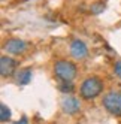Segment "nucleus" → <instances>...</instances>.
<instances>
[{
    "label": "nucleus",
    "mask_w": 121,
    "mask_h": 124,
    "mask_svg": "<svg viewBox=\"0 0 121 124\" xmlns=\"http://www.w3.org/2000/svg\"><path fill=\"white\" fill-rule=\"evenodd\" d=\"M15 124H29V120H27V117H21V120L16 121Z\"/></svg>",
    "instance_id": "ddd939ff"
},
{
    "label": "nucleus",
    "mask_w": 121,
    "mask_h": 124,
    "mask_svg": "<svg viewBox=\"0 0 121 124\" xmlns=\"http://www.w3.org/2000/svg\"><path fill=\"white\" fill-rule=\"evenodd\" d=\"M27 42L23 39H8L3 45V51L8 55H21L27 51Z\"/></svg>",
    "instance_id": "20e7f679"
},
{
    "label": "nucleus",
    "mask_w": 121,
    "mask_h": 124,
    "mask_svg": "<svg viewBox=\"0 0 121 124\" xmlns=\"http://www.w3.org/2000/svg\"><path fill=\"white\" fill-rule=\"evenodd\" d=\"M103 91V81L97 76L85 78L79 85V96L84 100H93Z\"/></svg>",
    "instance_id": "f257e3e1"
},
{
    "label": "nucleus",
    "mask_w": 121,
    "mask_h": 124,
    "mask_svg": "<svg viewBox=\"0 0 121 124\" xmlns=\"http://www.w3.org/2000/svg\"><path fill=\"white\" fill-rule=\"evenodd\" d=\"M54 75L58 81L72 82L78 75V67L69 60H57L54 63Z\"/></svg>",
    "instance_id": "f03ea898"
},
{
    "label": "nucleus",
    "mask_w": 121,
    "mask_h": 124,
    "mask_svg": "<svg viewBox=\"0 0 121 124\" xmlns=\"http://www.w3.org/2000/svg\"><path fill=\"white\" fill-rule=\"evenodd\" d=\"M58 90L61 91V93H64V94H72V93L75 91V87H73L72 82L60 81V84H58Z\"/></svg>",
    "instance_id": "1a4fd4ad"
},
{
    "label": "nucleus",
    "mask_w": 121,
    "mask_h": 124,
    "mask_svg": "<svg viewBox=\"0 0 121 124\" xmlns=\"http://www.w3.org/2000/svg\"><path fill=\"white\" fill-rule=\"evenodd\" d=\"M90 9H91L93 14H100L103 9H105V5H103L102 2H96V3H93V5H91Z\"/></svg>",
    "instance_id": "9b49d317"
},
{
    "label": "nucleus",
    "mask_w": 121,
    "mask_h": 124,
    "mask_svg": "<svg viewBox=\"0 0 121 124\" xmlns=\"http://www.w3.org/2000/svg\"><path fill=\"white\" fill-rule=\"evenodd\" d=\"M102 105L114 117L121 118V91H109L103 96Z\"/></svg>",
    "instance_id": "7ed1b4c3"
},
{
    "label": "nucleus",
    "mask_w": 121,
    "mask_h": 124,
    "mask_svg": "<svg viewBox=\"0 0 121 124\" xmlns=\"http://www.w3.org/2000/svg\"><path fill=\"white\" fill-rule=\"evenodd\" d=\"M31 76H33L31 69H29V67H25V69H20L18 72L15 73L16 84H18V85H27V84L31 81Z\"/></svg>",
    "instance_id": "6e6552de"
},
{
    "label": "nucleus",
    "mask_w": 121,
    "mask_h": 124,
    "mask_svg": "<svg viewBox=\"0 0 121 124\" xmlns=\"http://www.w3.org/2000/svg\"><path fill=\"white\" fill-rule=\"evenodd\" d=\"M69 51H70V55L75 60H84L88 55V46L85 45V42L81 40V39H73L70 42Z\"/></svg>",
    "instance_id": "0eeeda50"
},
{
    "label": "nucleus",
    "mask_w": 121,
    "mask_h": 124,
    "mask_svg": "<svg viewBox=\"0 0 121 124\" xmlns=\"http://www.w3.org/2000/svg\"><path fill=\"white\" fill-rule=\"evenodd\" d=\"M0 111H2V112H0V120H2L3 123H6V121L11 120V109L8 108L5 103L0 105Z\"/></svg>",
    "instance_id": "9d476101"
},
{
    "label": "nucleus",
    "mask_w": 121,
    "mask_h": 124,
    "mask_svg": "<svg viewBox=\"0 0 121 124\" xmlns=\"http://www.w3.org/2000/svg\"><path fill=\"white\" fill-rule=\"evenodd\" d=\"M60 106H61V111L69 114V115H73L76 112H79V109H81L79 100L72 94H64L61 97V100H60Z\"/></svg>",
    "instance_id": "39448f33"
},
{
    "label": "nucleus",
    "mask_w": 121,
    "mask_h": 124,
    "mask_svg": "<svg viewBox=\"0 0 121 124\" xmlns=\"http://www.w3.org/2000/svg\"><path fill=\"white\" fill-rule=\"evenodd\" d=\"M16 60L11 55H2L0 58V75L3 78H9L16 73Z\"/></svg>",
    "instance_id": "423d86ee"
},
{
    "label": "nucleus",
    "mask_w": 121,
    "mask_h": 124,
    "mask_svg": "<svg viewBox=\"0 0 121 124\" xmlns=\"http://www.w3.org/2000/svg\"><path fill=\"white\" fill-rule=\"evenodd\" d=\"M114 73L121 79V60H118L117 63L114 64Z\"/></svg>",
    "instance_id": "f8f14e48"
}]
</instances>
